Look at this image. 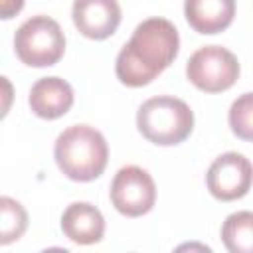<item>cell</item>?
<instances>
[{
  "mask_svg": "<svg viewBox=\"0 0 253 253\" xmlns=\"http://www.w3.org/2000/svg\"><path fill=\"white\" fill-rule=\"evenodd\" d=\"M178 49L176 26L166 18H148L134 28L130 40L119 51L115 73L126 87H144L176 59Z\"/></svg>",
  "mask_w": 253,
  "mask_h": 253,
  "instance_id": "6da1fadb",
  "label": "cell"
},
{
  "mask_svg": "<svg viewBox=\"0 0 253 253\" xmlns=\"http://www.w3.org/2000/svg\"><path fill=\"white\" fill-rule=\"evenodd\" d=\"M53 158L61 174L69 180L91 182L107 168L109 146L97 128L89 125H73L55 138Z\"/></svg>",
  "mask_w": 253,
  "mask_h": 253,
  "instance_id": "7a4b0ae2",
  "label": "cell"
},
{
  "mask_svg": "<svg viewBox=\"0 0 253 253\" xmlns=\"http://www.w3.org/2000/svg\"><path fill=\"white\" fill-rule=\"evenodd\" d=\"M138 132L152 144L174 146L184 142L194 130V113L178 97L158 95L146 99L136 113Z\"/></svg>",
  "mask_w": 253,
  "mask_h": 253,
  "instance_id": "3957f363",
  "label": "cell"
},
{
  "mask_svg": "<svg viewBox=\"0 0 253 253\" xmlns=\"http://www.w3.org/2000/svg\"><path fill=\"white\" fill-rule=\"evenodd\" d=\"M14 51L18 59L30 67L55 65L65 53L63 30L49 16H32L16 30Z\"/></svg>",
  "mask_w": 253,
  "mask_h": 253,
  "instance_id": "277c9868",
  "label": "cell"
},
{
  "mask_svg": "<svg viewBox=\"0 0 253 253\" xmlns=\"http://www.w3.org/2000/svg\"><path fill=\"white\" fill-rule=\"evenodd\" d=\"M239 71L237 57L221 45H204L196 49L186 63L188 81L206 93H221L233 87Z\"/></svg>",
  "mask_w": 253,
  "mask_h": 253,
  "instance_id": "5b68a950",
  "label": "cell"
},
{
  "mask_svg": "<svg viewBox=\"0 0 253 253\" xmlns=\"http://www.w3.org/2000/svg\"><path fill=\"white\" fill-rule=\"evenodd\" d=\"M111 204L126 217L148 213L156 202V184L140 166H123L111 182Z\"/></svg>",
  "mask_w": 253,
  "mask_h": 253,
  "instance_id": "8992f818",
  "label": "cell"
},
{
  "mask_svg": "<svg viewBox=\"0 0 253 253\" xmlns=\"http://www.w3.org/2000/svg\"><path fill=\"white\" fill-rule=\"evenodd\" d=\"M206 184L215 200H239L253 184V164L239 152H223L210 164Z\"/></svg>",
  "mask_w": 253,
  "mask_h": 253,
  "instance_id": "52a82bcc",
  "label": "cell"
},
{
  "mask_svg": "<svg viewBox=\"0 0 253 253\" xmlns=\"http://www.w3.org/2000/svg\"><path fill=\"white\" fill-rule=\"evenodd\" d=\"M71 18L85 38L107 40L121 24V6L117 0H75Z\"/></svg>",
  "mask_w": 253,
  "mask_h": 253,
  "instance_id": "ba28073f",
  "label": "cell"
},
{
  "mask_svg": "<svg viewBox=\"0 0 253 253\" xmlns=\"http://www.w3.org/2000/svg\"><path fill=\"white\" fill-rule=\"evenodd\" d=\"M73 87L61 77H42L30 89V109L40 119H59L73 107Z\"/></svg>",
  "mask_w": 253,
  "mask_h": 253,
  "instance_id": "9c48e42d",
  "label": "cell"
},
{
  "mask_svg": "<svg viewBox=\"0 0 253 253\" xmlns=\"http://www.w3.org/2000/svg\"><path fill=\"white\" fill-rule=\"evenodd\" d=\"M61 231L77 245H93L105 235V217L93 204L73 202L61 213Z\"/></svg>",
  "mask_w": 253,
  "mask_h": 253,
  "instance_id": "30bf717a",
  "label": "cell"
},
{
  "mask_svg": "<svg viewBox=\"0 0 253 253\" xmlns=\"http://www.w3.org/2000/svg\"><path fill=\"white\" fill-rule=\"evenodd\" d=\"M184 16L194 32L213 36L233 22L235 0H186Z\"/></svg>",
  "mask_w": 253,
  "mask_h": 253,
  "instance_id": "8fae6325",
  "label": "cell"
},
{
  "mask_svg": "<svg viewBox=\"0 0 253 253\" xmlns=\"http://www.w3.org/2000/svg\"><path fill=\"white\" fill-rule=\"evenodd\" d=\"M221 241L231 253H253V211L229 213L221 225Z\"/></svg>",
  "mask_w": 253,
  "mask_h": 253,
  "instance_id": "7c38bea8",
  "label": "cell"
},
{
  "mask_svg": "<svg viewBox=\"0 0 253 253\" xmlns=\"http://www.w3.org/2000/svg\"><path fill=\"white\" fill-rule=\"evenodd\" d=\"M0 211H2V229H0V243L8 245L18 241L26 227H28V213L20 202L10 196L0 198Z\"/></svg>",
  "mask_w": 253,
  "mask_h": 253,
  "instance_id": "4fadbf2b",
  "label": "cell"
},
{
  "mask_svg": "<svg viewBox=\"0 0 253 253\" xmlns=\"http://www.w3.org/2000/svg\"><path fill=\"white\" fill-rule=\"evenodd\" d=\"M227 121L237 138L253 142V93H243L231 103Z\"/></svg>",
  "mask_w": 253,
  "mask_h": 253,
  "instance_id": "5bb4252c",
  "label": "cell"
},
{
  "mask_svg": "<svg viewBox=\"0 0 253 253\" xmlns=\"http://www.w3.org/2000/svg\"><path fill=\"white\" fill-rule=\"evenodd\" d=\"M24 8V0H0V18L10 20Z\"/></svg>",
  "mask_w": 253,
  "mask_h": 253,
  "instance_id": "9a60e30c",
  "label": "cell"
}]
</instances>
